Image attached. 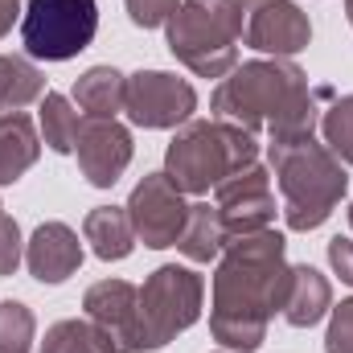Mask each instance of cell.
<instances>
[{
    "label": "cell",
    "instance_id": "obj_1",
    "mask_svg": "<svg viewBox=\"0 0 353 353\" xmlns=\"http://www.w3.org/2000/svg\"><path fill=\"white\" fill-rule=\"evenodd\" d=\"M288 239L279 230H255L226 239L214 271L210 337L230 353H255L267 341V325L288 300Z\"/></svg>",
    "mask_w": 353,
    "mask_h": 353
},
{
    "label": "cell",
    "instance_id": "obj_2",
    "mask_svg": "<svg viewBox=\"0 0 353 353\" xmlns=\"http://www.w3.org/2000/svg\"><path fill=\"white\" fill-rule=\"evenodd\" d=\"M329 94V87H308V74L292 58H255L234 66L218 83L210 94V111L214 119H230L251 136L267 132V144H292L321 128L316 99Z\"/></svg>",
    "mask_w": 353,
    "mask_h": 353
},
{
    "label": "cell",
    "instance_id": "obj_3",
    "mask_svg": "<svg viewBox=\"0 0 353 353\" xmlns=\"http://www.w3.org/2000/svg\"><path fill=\"white\" fill-rule=\"evenodd\" d=\"M267 161H271V173L283 193L288 230L308 234L333 218V210L341 205V197L350 189V173L325 148V140L304 136L292 144H267Z\"/></svg>",
    "mask_w": 353,
    "mask_h": 353
},
{
    "label": "cell",
    "instance_id": "obj_4",
    "mask_svg": "<svg viewBox=\"0 0 353 353\" xmlns=\"http://www.w3.org/2000/svg\"><path fill=\"white\" fill-rule=\"evenodd\" d=\"M259 161V140L230 119H189L165 148V176L181 193H210L226 176Z\"/></svg>",
    "mask_w": 353,
    "mask_h": 353
},
{
    "label": "cell",
    "instance_id": "obj_5",
    "mask_svg": "<svg viewBox=\"0 0 353 353\" xmlns=\"http://www.w3.org/2000/svg\"><path fill=\"white\" fill-rule=\"evenodd\" d=\"M173 58L197 79H226L239 66L243 8L239 0H181L165 25Z\"/></svg>",
    "mask_w": 353,
    "mask_h": 353
},
{
    "label": "cell",
    "instance_id": "obj_6",
    "mask_svg": "<svg viewBox=\"0 0 353 353\" xmlns=\"http://www.w3.org/2000/svg\"><path fill=\"white\" fill-rule=\"evenodd\" d=\"M201 300H205V279L193 267H157L140 288V353L165 350L185 329H193L201 321Z\"/></svg>",
    "mask_w": 353,
    "mask_h": 353
},
{
    "label": "cell",
    "instance_id": "obj_7",
    "mask_svg": "<svg viewBox=\"0 0 353 353\" xmlns=\"http://www.w3.org/2000/svg\"><path fill=\"white\" fill-rule=\"evenodd\" d=\"M99 33L94 0H29L21 12L25 54L37 62H70Z\"/></svg>",
    "mask_w": 353,
    "mask_h": 353
},
{
    "label": "cell",
    "instance_id": "obj_8",
    "mask_svg": "<svg viewBox=\"0 0 353 353\" xmlns=\"http://www.w3.org/2000/svg\"><path fill=\"white\" fill-rule=\"evenodd\" d=\"M123 111L136 128H148V132L185 128L197 111V90L169 70H136V74H128Z\"/></svg>",
    "mask_w": 353,
    "mask_h": 353
},
{
    "label": "cell",
    "instance_id": "obj_9",
    "mask_svg": "<svg viewBox=\"0 0 353 353\" xmlns=\"http://www.w3.org/2000/svg\"><path fill=\"white\" fill-rule=\"evenodd\" d=\"M128 218H132L136 243H144L148 251H165L181 243L189 205H185V193L165 173H144V181L128 197Z\"/></svg>",
    "mask_w": 353,
    "mask_h": 353
},
{
    "label": "cell",
    "instance_id": "obj_10",
    "mask_svg": "<svg viewBox=\"0 0 353 353\" xmlns=\"http://www.w3.org/2000/svg\"><path fill=\"white\" fill-rule=\"evenodd\" d=\"M243 8V46L271 54V58H296L312 41V21L296 0H239Z\"/></svg>",
    "mask_w": 353,
    "mask_h": 353
},
{
    "label": "cell",
    "instance_id": "obj_11",
    "mask_svg": "<svg viewBox=\"0 0 353 353\" xmlns=\"http://www.w3.org/2000/svg\"><path fill=\"white\" fill-rule=\"evenodd\" d=\"M214 205L226 222V234H255V230H271L275 222V193H271V173L263 165H247L234 176H226L214 189Z\"/></svg>",
    "mask_w": 353,
    "mask_h": 353
},
{
    "label": "cell",
    "instance_id": "obj_12",
    "mask_svg": "<svg viewBox=\"0 0 353 353\" xmlns=\"http://www.w3.org/2000/svg\"><path fill=\"white\" fill-rule=\"evenodd\" d=\"M74 152H79V169L87 176V185L111 189L119 176L128 173L136 144H132V132L119 119H83Z\"/></svg>",
    "mask_w": 353,
    "mask_h": 353
},
{
    "label": "cell",
    "instance_id": "obj_13",
    "mask_svg": "<svg viewBox=\"0 0 353 353\" xmlns=\"http://www.w3.org/2000/svg\"><path fill=\"white\" fill-rule=\"evenodd\" d=\"M87 321H94L119 353H140V288L128 279H99L83 296Z\"/></svg>",
    "mask_w": 353,
    "mask_h": 353
},
{
    "label": "cell",
    "instance_id": "obj_14",
    "mask_svg": "<svg viewBox=\"0 0 353 353\" xmlns=\"http://www.w3.org/2000/svg\"><path fill=\"white\" fill-rule=\"evenodd\" d=\"M25 267L37 283H66L83 267V243L66 222H41L25 243Z\"/></svg>",
    "mask_w": 353,
    "mask_h": 353
},
{
    "label": "cell",
    "instance_id": "obj_15",
    "mask_svg": "<svg viewBox=\"0 0 353 353\" xmlns=\"http://www.w3.org/2000/svg\"><path fill=\"white\" fill-rule=\"evenodd\" d=\"M333 308V283L325 271L308 263H292V279H288V300H283V321L292 329H312L329 316Z\"/></svg>",
    "mask_w": 353,
    "mask_h": 353
},
{
    "label": "cell",
    "instance_id": "obj_16",
    "mask_svg": "<svg viewBox=\"0 0 353 353\" xmlns=\"http://www.w3.org/2000/svg\"><path fill=\"white\" fill-rule=\"evenodd\" d=\"M41 157V136L37 123L25 111H4L0 115V185H12L29 173Z\"/></svg>",
    "mask_w": 353,
    "mask_h": 353
},
{
    "label": "cell",
    "instance_id": "obj_17",
    "mask_svg": "<svg viewBox=\"0 0 353 353\" xmlns=\"http://www.w3.org/2000/svg\"><path fill=\"white\" fill-rule=\"evenodd\" d=\"M83 239L103 263H119L136 251V230L128 218V205H94L83 218Z\"/></svg>",
    "mask_w": 353,
    "mask_h": 353
},
{
    "label": "cell",
    "instance_id": "obj_18",
    "mask_svg": "<svg viewBox=\"0 0 353 353\" xmlns=\"http://www.w3.org/2000/svg\"><path fill=\"white\" fill-rule=\"evenodd\" d=\"M70 99L90 119H115L123 111V103H128V79L115 66H90V70L79 74Z\"/></svg>",
    "mask_w": 353,
    "mask_h": 353
},
{
    "label": "cell",
    "instance_id": "obj_19",
    "mask_svg": "<svg viewBox=\"0 0 353 353\" xmlns=\"http://www.w3.org/2000/svg\"><path fill=\"white\" fill-rule=\"evenodd\" d=\"M226 239H230V234H226V222H222L218 205L197 201V205H189V222H185V234H181L176 251H181L189 263H214V259L222 255Z\"/></svg>",
    "mask_w": 353,
    "mask_h": 353
},
{
    "label": "cell",
    "instance_id": "obj_20",
    "mask_svg": "<svg viewBox=\"0 0 353 353\" xmlns=\"http://www.w3.org/2000/svg\"><path fill=\"white\" fill-rule=\"evenodd\" d=\"M46 74L21 58V54H0V115L4 111H25L29 103H41Z\"/></svg>",
    "mask_w": 353,
    "mask_h": 353
},
{
    "label": "cell",
    "instance_id": "obj_21",
    "mask_svg": "<svg viewBox=\"0 0 353 353\" xmlns=\"http://www.w3.org/2000/svg\"><path fill=\"white\" fill-rule=\"evenodd\" d=\"M37 123H41V140H46L54 152H62V157L74 152L79 132H83V115H79L74 99H66V94H58V90H46V94H41Z\"/></svg>",
    "mask_w": 353,
    "mask_h": 353
},
{
    "label": "cell",
    "instance_id": "obj_22",
    "mask_svg": "<svg viewBox=\"0 0 353 353\" xmlns=\"http://www.w3.org/2000/svg\"><path fill=\"white\" fill-rule=\"evenodd\" d=\"M41 353H119V350H115V341H111L94 321L70 316V321H58V325L46 329Z\"/></svg>",
    "mask_w": 353,
    "mask_h": 353
},
{
    "label": "cell",
    "instance_id": "obj_23",
    "mask_svg": "<svg viewBox=\"0 0 353 353\" xmlns=\"http://www.w3.org/2000/svg\"><path fill=\"white\" fill-rule=\"evenodd\" d=\"M37 337V316L21 300H0V353H29Z\"/></svg>",
    "mask_w": 353,
    "mask_h": 353
},
{
    "label": "cell",
    "instance_id": "obj_24",
    "mask_svg": "<svg viewBox=\"0 0 353 353\" xmlns=\"http://www.w3.org/2000/svg\"><path fill=\"white\" fill-rule=\"evenodd\" d=\"M321 136L341 165H353V94L333 99V107L321 115Z\"/></svg>",
    "mask_w": 353,
    "mask_h": 353
},
{
    "label": "cell",
    "instance_id": "obj_25",
    "mask_svg": "<svg viewBox=\"0 0 353 353\" xmlns=\"http://www.w3.org/2000/svg\"><path fill=\"white\" fill-rule=\"evenodd\" d=\"M325 353H353V296L329 308V333Z\"/></svg>",
    "mask_w": 353,
    "mask_h": 353
},
{
    "label": "cell",
    "instance_id": "obj_26",
    "mask_svg": "<svg viewBox=\"0 0 353 353\" xmlns=\"http://www.w3.org/2000/svg\"><path fill=\"white\" fill-rule=\"evenodd\" d=\"M123 4H128L132 25H140V29H161V25H169V17L181 8V0H123Z\"/></svg>",
    "mask_w": 353,
    "mask_h": 353
},
{
    "label": "cell",
    "instance_id": "obj_27",
    "mask_svg": "<svg viewBox=\"0 0 353 353\" xmlns=\"http://www.w3.org/2000/svg\"><path fill=\"white\" fill-rule=\"evenodd\" d=\"M25 259V243H21V226L12 214L0 210V275H12Z\"/></svg>",
    "mask_w": 353,
    "mask_h": 353
},
{
    "label": "cell",
    "instance_id": "obj_28",
    "mask_svg": "<svg viewBox=\"0 0 353 353\" xmlns=\"http://www.w3.org/2000/svg\"><path fill=\"white\" fill-rule=\"evenodd\" d=\"M329 267L333 275H341V283L353 288V239H329Z\"/></svg>",
    "mask_w": 353,
    "mask_h": 353
},
{
    "label": "cell",
    "instance_id": "obj_29",
    "mask_svg": "<svg viewBox=\"0 0 353 353\" xmlns=\"http://www.w3.org/2000/svg\"><path fill=\"white\" fill-rule=\"evenodd\" d=\"M17 17H21V0H0V37L17 25Z\"/></svg>",
    "mask_w": 353,
    "mask_h": 353
},
{
    "label": "cell",
    "instance_id": "obj_30",
    "mask_svg": "<svg viewBox=\"0 0 353 353\" xmlns=\"http://www.w3.org/2000/svg\"><path fill=\"white\" fill-rule=\"evenodd\" d=\"M345 17H350V25H353V0H345Z\"/></svg>",
    "mask_w": 353,
    "mask_h": 353
},
{
    "label": "cell",
    "instance_id": "obj_31",
    "mask_svg": "<svg viewBox=\"0 0 353 353\" xmlns=\"http://www.w3.org/2000/svg\"><path fill=\"white\" fill-rule=\"evenodd\" d=\"M345 218H350V230H353V201H350V210H345Z\"/></svg>",
    "mask_w": 353,
    "mask_h": 353
},
{
    "label": "cell",
    "instance_id": "obj_32",
    "mask_svg": "<svg viewBox=\"0 0 353 353\" xmlns=\"http://www.w3.org/2000/svg\"><path fill=\"white\" fill-rule=\"evenodd\" d=\"M0 210H4V205H0Z\"/></svg>",
    "mask_w": 353,
    "mask_h": 353
},
{
    "label": "cell",
    "instance_id": "obj_33",
    "mask_svg": "<svg viewBox=\"0 0 353 353\" xmlns=\"http://www.w3.org/2000/svg\"><path fill=\"white\" fill-rule=\"evenodd\" d=\"M226 353H230V350H226Z\"/></svg>",
    "mask_w": 353,
    "mask_h": 353
}]
</instances>
